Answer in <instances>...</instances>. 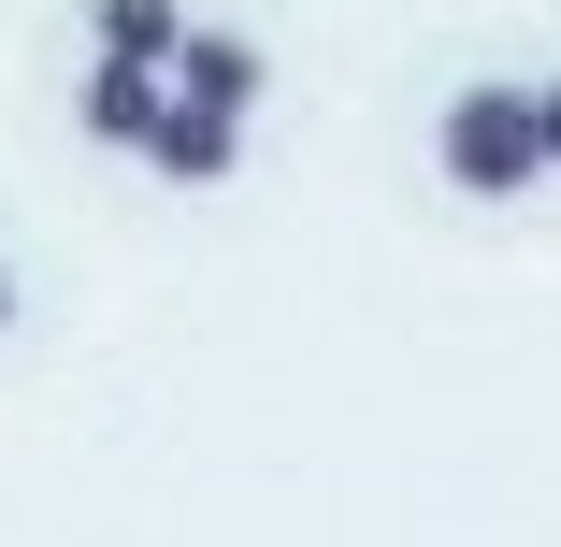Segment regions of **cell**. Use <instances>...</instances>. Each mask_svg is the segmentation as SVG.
<instances>
[{"label":"cell","instance_id":"3957f363","mask_svg":"<svg viewBox=\"0 0 561 547\" xmlns=\"http://www.w3.org/2000/svg\"><path fill=\"white\" fill-rule=\"evenodd\" d=\"M187 101H216V116H245V101H260V44L245 30H173V58H159Z\"/></svg>","mask_w":561,"mask_h":547},{"label":"cell","instance_id":"7a4b0ae2","mask_svg":"<svg viewBox=\"0 0 561 547\" xmlns=\"http://www.w3.org/2000/svg\"><path fill=\"white\" fill-rule=\"evenodd\" d=\"M231 145H245V116H216V101H159V116H145V159L173 173V187H216V173H231Z\"/></svg>","mask_w":561,"mask_h":547},{"label":"cell","instance_id":"8992f818","mask_svg":"<svg viewBox=\"0 0 561 547\" xmlns=\"http://www.w3.org/2000/svg\"><path fill=\"white\" fill-rule=\"evenodd\" d=\"M533 145H547V173H561V87H533Z\"/></svg>","mask_w":561,"mask_h":547},{"label":"cell","instance_id":"6da1fadb","mask_svg":"<svg viewBox=\"0 0 561 547\" xmlns=\"http://www.w3.org/2000/svg\"><path fill=\"white\" fill-rule=\"evenodd\" d=\"M432 159H446V187L518 202V187L547 173V145H533V87H461V101H446V130H432Z\"/></svg>","mask_w":561,"mask_h":547},{"label":"cell","instance_id":"5b68a950","mask_svg":"<svg viewBox=\"0 0 561 547\" xmlns=\"http://www.w3.org/2000/svg\"><path fill=\"white\" fill-rule=\"evenodd\" d=\"M173 30H187V0H101V44L116 58H173Z\"/></svg>","mask_w":561,"mask_h":547},{"label":"cell","instance_id":"52a82bcc","mask_svg":"<svg viewBox=\"0 0 561 547\" xmlns=\"http://www.w3.org/2000/svg\"><path fill=\"white\" fill-rule=\"evenodd\" d=\"M0 332H15V274H0Z\"/></svg>","mask_w":561,"mask_h":547},{"label":"cell","instance_id":"277c9868","mask_svg":"<svg viewBox=\"0 0 561 547\" xmlns=\"http://www.w3.org/2000/svg\"><path fill=\"white\" fill-rule=\"evenodd\" d=\"M159 101H173V72H159V58H116V44L87 58V130H101V145H145Z\"/></svg>","mask_w":561,"mask_h":547}]
</instances>
